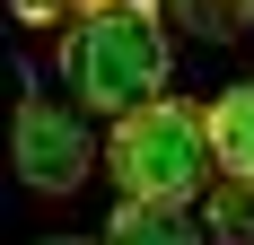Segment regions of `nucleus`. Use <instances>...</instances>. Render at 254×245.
<instances>
[{"label":"nucleus","instance_id":"obj_7","mask_svg":"<svg viewBox=\"0 0 254 245\" xmlns=\"http://www.w3.org/2000/svg\"><path fill=\"white\" fill-rule=\"evenodd\" d=\"M184 18V35H202V44H237L254 35V0H167Z\"/></svg>","mask_w":254,"mask_h":245},{"label":"nucleus","instance_id":"obj_2","mask_svg":"<svg viewBox=\"0 0 254 245\" xmlns=\"http://www.w3.org/2000/svg\"><path fill=\"white\" fill-rule=\"evenodd\" d=\"M114 184L131 201H210L219 149H210V105L158 97L131 122H114Z\"/></svg>","mask_w":254,"mask_h":245},{"label":"nucleus","instance_id":"obj_3","mask_svg":"<svg viewBox=\"0 0 254 245\" xmlns=\"http://www.w3.org/2000/svg\"><path fill=\"white\" fill-rule=\"evenodd\" d=\"M9 167H18L26 193H79L88 175H97V131L70 114V105H53V97H18V122H9Z\"/></svg>","mask_w":254,"mask_h":245},{"label":"nucleus","instance_id":"obj_8","mask_svg":"<svg viewBox=\"0 0 254 245\" xmlns=\"http://www.w3.org/2000/svg\"><path fill=\"white\" fill-rule=\"evenodd\" d=\"M9 9H18L26 26H53V18H62V9H70V0H9Z\"/></svg>","mask_w":254,"mask_h":245},{"label":"nucleus","instance_id":"obj_9","mask_svg":"<svg viewBox=\"0 0 254 245\" xmlns=\"http://www.w3.org/2000/svg\"><path fill=\"white\" fill-rule=\"evenodd\" d=\"M44 245H105V237H44Z\"/></svg>","mask_w":254,"mask_h":245},{"label":"nucleus","instance_id":"obj_5","mask_svg":"<svg viewBox=\"0 0 254 245\" xmlns=\"http://www.w3.org/2000/svg\"><path fill=\"white\" fill-rule=\"evenodd\" d=\"M210 149H219V175H246L254 184V79L210 97Z\"/></svg>","mask_w":254,"mask_h":245},{"label":"nucleus","instance_id":"obj_4","mask_svg":"<svg viewBox=\"0 0 254 245\" xmlns=\"http://www.w3.org/2000/svg\"><path fill=\"white\" fill-rule=\"evenodd\" d=\"M210 228L184 210V201H123L105 219V245H202Z\"/></svg>","mask_w":254,"mask_h":245},{"label":"nucleus","instance_id":"obj_6","mask_svg":"<svg viewBox=\"0 0 254 245\" xmlns=\"http://www.w3.org/2000/svg\"><path fill=\"white\" fill-rule=\"evenodd\" d=\"M202 228H210L219 245H254V184H246V175H219V184H210Z\"/></svg>","mask_w":254,"mask_h":245},{"label":"nucleus","instance_id":"obj_1","mask_svg":"<svg viewBox=\"0 0 254 245\" xmlns=\"http://www.w3.org/2000/svg\"><path fill=\"white\" fill-rule=\"evenodd\" d=\"M167 9L158 0H105L88 18L70 26V53H62V70H70V97L88 114H114L131 122L140 105L167 97Z\"/></svg>","mask_w":254,"mask_h":245}]
</instances>
